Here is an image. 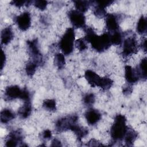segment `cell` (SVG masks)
Here are the masks:
<instances>
[{"label": "cell", "mask_w": 147, "mask_h": 147, "mask_svg": "<svg viewBox=\"0 0 147 147\" xmlns=\"http://www.w3.org/2000/svg\"><path fill=\"white\" fill-rule=\"evenodd\" d=\"M1 59H2V61H1V69H3V66L5 64V61H6V56H5V53L3 52V51H1Z\"/></svg>", "instance_id": "35"}, {"label": "cell", "mask_w": 147, "mask_h": 147, "mask_svg": "<svg viewBox=\"0 0 147 147\" xmlns=\"http://www.w3.org/2000/svg\"><path fill=\"white\" fill-rule=\"evenodd\" d=\"M76 46L80 51H84L87 48V45L85 43L84 39L79 38L76 41Z\"/></svg>", "instance_id": "31"}, {"label": "cell", "mask_w": 147, "mask_h": 147, "mask_svg": "<svg viewBox=\"0 0 147 147\" xmlns=\"http://www.w3.org/2000/svg\"><path fill=\"white\" fill-rule=\"evenodd\" d=\"M51 146H61V142L60 141H59L57 139H54L52 142V145Z\"/></svg>", "instance_id": "36"}, {"label": "cell", "mask_w": 147, "mask_h": 147, "mask_svg": "<svg viewBox=\"0 0 147 147\" xmlns=\"http://www.w3.org/2000/svg\"><path fill=\"white\" fill-rule=\"evenodd\" d=\"M95 95L92 93L86 94L84 96L83 99L84 104L88 106L92 105L95 102Z\"/></svg>", "instance_id": "29"}, {"label": "cell", "mask_w": 147, "mask_h": 147, "mask_svg": "<svg viewBox=\"0 0 147 147\" xmlns=\"http://www.w3.org/2000/svg\"><path fill=\"white\" fill-rule=\"evenodd\" d=\"M16 22L18 28L22 31L28 30L31 25V16L29 12L26 11L16 18Z\"/></svg>", "instance_id": "8"}, {"label": "cell", "mask_w": 147, "mask_h": 147, "mask_svg": "<svg viewBox=\"0 0 147 147\" xmlns=\"http://www.w3.org/2000/svg\"><path fill=\"white\" fill-rule=\"evenodd\" d=\"M38 67V65L34 61H30L28 63L25 68V71L28 76H32L34 75L36 71V68Z\"/></svg>", "instance_id": "27"}, {"label": "cell", "mask_w": 147, "mask_h": 147, "mask_svg": "<svg viewBox=\"0 0 147 147\" xmlns=\"http://www.w3.org/2000/svg\"><path fill=\"white\" fill-rule=\"evenodd\" d=\"M48 5V1L44 0H36L34 1V5L41 10H44L46 9Z\"/></svg>", "instance_id": "30"}, {"label": "cell", "mask_w": 147, "mask_h": 147, "mask_svg": "<svg viewBox=\"0 0 147 147\" xmlns=\"http://www.w3.org/2000/svg\"><path fill=\"white\" fill-rule=\"evenodd\" d=\"M55 64L59 69H62L64 68L65 64V60L64 55L63 53H57L55 56Z\"/></svg>", "instance_id": "23"}, {"label": "cell", "mask_w": 147, "mask_h": 147, "mask_svg": "<svg viewBox=\"0 0 147 147\" xmlns=\"http://www.w3.org/2000/svg\"><path fill=\"white\" fill-rule=\"evenodd\" d=\"M32 2V1H12L11 2V4L17 6V7H21L25 5H27V4H30Z\"/></svg>", "instance_id": "32"}, {"label": "cell", "mask_w": 147, "mask_h": 147, "mask_svg": "<svg viewBox=\"0 0 147 147\" xmlns=\"http://www.w3.org/2000/svg\"><path fill=\"white\" fill-rule=\"evenodd\" d=\"M13 38V32L11 27L9 26L4 28L1 35V43L3 45L8 44Z\"/></svg>", "instance_id": "15"}, {"label": "cell", "mask_w": 147, "mask_h": 147, "mask_svg": "<svg viewBox=\"0 0 147 147\" xmlns=\"http://www.w3.org/2000/svg\"><path fill=\"white\" fill-rule=\"evenodd\" d=\"M1 121L3 123H7L15 117V114L13 112L12 110L5 109L1 112Z\"/></svg>", "instance_id": "17"}, {"label": "cell", "mask_w": 147, "mask_h": 147, "mask_svg": "<svg viewBox=\"0 0 147 147\" xmlns=\"http://www.w3.org/2000/svg\"><path fill=\"white\" fill-rule=\"evenodd\" d=\"M126 123V119L124 115L121 114L116 115L110 129L111 137L114 141L123 139L128 129Z\"/></svg>", "instance_id": "2"}, {"label": "cell", "mask_w": 147, "mask_h": 147, "mask_svg": "<svg viewBox=\"0 0 147 147\" xmlns=\"http://www.w3.org/2000/svg\"><path fill=\"white\" fill-rule=\"evenodd\" d=\"M125 77L128 83L134 84L138 80L140 76L138 71L130 65H126L125 67Z\"/></svg>", "instance_id": "10"}, {"label": "cell", "mask_w": 147, "mask_h": 147, "mask_svg": "<svg viewBox=\"0 0 147 147\" xmlns=\"http://www.w3.org/2000/svg\"><path fill=\"white\" fill-rule=\"evenodd\" d=\"M22 137L20 131L16 130L10 133L9 135L5 145L8 147L16 146L18 142H22Z\"/></svg>", "instance_id": "11"}, {"label": "cell", "mask_w": 147, "mask_h": 147, "mask_svg": "<svg viewBox=\"0 0 147 147\" xmlns=\"http://www.w3.org/2000/svg\"><path fill=\"white\" fill-rule=\"evenodd\" d=\"M23 89L17 86H10L5 89V96L8 100H13L17 98L21 99L22 96Z\"/></svg>", "instance_id": "9"}, {"label": "cell", "mask_w": 147, "mask_h": 147, "mask_svg": "<svg viewBox=\"0 0 147 147\" xmlns=\"http://www.w3.org/2000/svg\"><path fill=\"white\" fill-rule=\"evenodd\" d=\"M90 1H74V5L76 10L83 13L86 12L91 5Z\"/></svg>", "instance_id": "19"}, {"label": "cell", "mask_w": 147, "mask_h": 147, "mask_svg": "<svg viewBox=\"0 0 147 147\" xmlns=\"http://www.w3.org/2000/svg\"><path fill=\"white\" fill-rule=\"evenodd\" d=\"M147 29V21L146 17L142 16L138 20L137 24V31L140 34L146 33Z\"/></svg>", "instance_id": "21"}, {"label": "cell", "mask_w": 147, "mask_h": 147, "mask_svg": "<svg viewBox=\"0 0 147 147\" xmlns=\"http://www.w3.org/2000/svg\"><path fill=\"white\" fill-rule=\"evenodd\" d=\"M42 106L46 110L48 111H55L56 109V104L54 99H45L42 103Z\"/></svg>", "instance_id": "26"}, {"label": "cell", "mask_w": 147, "mask_h": 147, "mask_svg": "<svg viewBox=\"0 0 147 147\" xmlns=\"http://www.w3.org/2000/svg\"><path fill=\"white\" fill-rule=\"evenodd\" d=\"M84 32L86 33L85 40L90 43L92 48L98 52H103L111 45L110 34L108 33L98 36L91 28H84Z\"/></svg>", "instance_id": "1"}, {"label": "cell", "mask_w": 147, "mask_h": 147, "mask_svg": "<svg viewBox=\"0 0 147 147\" xmlns=\"http://www.w3.org/2000/svg\"><path fill=\"white\" fill-rule=\"evenodd\" d=\"M105 17L106 28L110 31H117L119 28L117 17L114 14H108Z\"/></svg>", "instance_id": "13"}, {"label": "cell", "mask_w": 147, "mask_h": 147, "mask_svg": "<svg viewBox=\"0 0 147 147\" xmlns=\"http://www.w3.org/2000/svg\"><path fill=\"white\" fill-rule=\"evenodd\" d=\"M75 34L74 29L72 28H68L61 37L59 46L64 55H68L74 50V45Z\"/></svg>", "instance_id": "3"}, {"label": "cell", "mask_w": 147, "mask_h": 147, "mask_svg": "<svg viewBox=\"0 0 147 147\" xmlns=\"http://www.w3.org/2000/svg\"><path fill=\"white\" fill-rule=\"evenodd\" d=\"M42 136L43 138L46 139V140H48V139L51 138V137H52V132H51V130H49L48 129L45 130L42 132Z\"/></svg>", "instance_id": "34"}, {"label": "cell", "mask_w": 147, "mask_h": 147, "mask_svg": "<svg viewBox=\"0 0 147 147\" xmlns=\"http://www.w3.org/2000/svg\"><path fill=\"white\" fill-rule=\"evenodd\" d=\"M139 71H138V73L139 74V76L144 79H146V76H147V74H146V58L145 57L144 59H142L140 64V66H139Z\"/></svg>", "instance_id": "24"}, {"label": "cell", "mask_w": 147, "mask_h": 147, "mask_svg": "<svg viewBox=\"0 0 147 147\" xmlns=\"http://www.w3.org/2000/svg\"><path fill=\"white\" fill-rule=\"evenodd\" d=\"M69 20L72 25L76 28H85L86 17L83 13L76 10H71L68 13Z\"/></svg>", "instance_id": "5"}, {"label": "cell", "mask_w": 147, "mask_h": 147, "mask_svg": "<svg viewBox=\"0 0 147 147\" xmlns=\"http://www.w3.org/2000/svg\"><path fill=\"white\" fill-rule=\"evenodd\" d=\"M71 130L75 134L79 140H81L88 134V130L86 129L79 126L77 123L73 125Z\"/></svg>", "instance_id": "18"}, {"label": "cell", "mask_w": 147, "mask_h": 147, "mask_svg": "<svg viewBox=\"0 0 147 147\" xmlns=\"http://www.w3.org/2000/svg\"><path fill=\"white\" fill-rule=\"evenodd\" d=\"M32 109V107L31 106L30 101L24 102V105L18 110V115L21 118H26L30 115Z\"/></svg>", "instance_id": "16"}, {"label": "cell", "mask_w": 147, "mask_h": 147, "mask_svg": "<svg viewBox=\"0 0 147 147\" xmlns=\"http://www.w3.org/2000/svg\"><path fill=\"white\" fill-rule=\"evenodd\" d=\"M137 42L134 37H129L123 42L122 54L124 56H129L135 53L137 50Z\"/></svg>", "instance_id": "7"}, {"label": "cell", "mask_w": 147, "mask_h": 147, "mask_svg": "<svg viewBox=\"0 0 147 147\" xmlns=\"http://www.w3.org/2000/svg\"><path fill=\"white\" fill-rule=\"evenodd\" d=\"M113 2H114L113 1H95L94 2L100 6L106 8L108 6L110 5Z\"/></svg>", "instance_id": "33"}, {"label": "cell", "mask_w": 147, "mask_h": 147, "mask_svg": "<svg viewBox=\"0 0 147 147\" xmlns=\"http://www.w3.org/2000/svg\"><path fill=\"white\" fill-rule=\"evenodd\" d=\"M137 137V133L133 129H127L126 133L123 138L127 145H131L135 141Z\"/></svg>", "instance_id": "20"}, {"label": "cell", "mask_w": 147, "mask_h": 147, "mask_svg": "<svg viewBox=\"0 0 147 147\" xmlns=\"http://www.w3.org/2000/svg\"><path fill=\"white\" fill-rule=\"evenodd\" d=\"M28 51L30 55L33 58V61L38 65L42 63V57L40 52L38 41L37 39H34L27 42Z\"/></svg>", "instance_id": "6"}, {"label": "cell", "mask_w": 147, "mask_h": 147, "mask_svg": "<svg viewBox=\"0 0 147 147\" xmlns=\"http://www.w3.org/2000/svg\"><path fill=\"white\" fill-rule=\"evenodd\" d=\"M78 120V117L76 115L61 118L56 121L55 124L56 129L59 132L71 130L72 126L77 123Z\"/></svg>", "instance_id": "4"}, {"label": "cell", "mask_w": 147, "mask_h": 147, "mask_svg": "<svg viewBox=\"0 0 147 147\" xmlns=\"http://www.w3.org/2000/svg\"><path fill=\"white\" fill-rule=\"evenodd\" d=\"M95 7L94 9V14L98 18H102L106 16V8L100 6L97 4H95Z\"/></svg>", "instance_id": "28"}, {"label": "cell", "mask_w": 147, "mask_h": 147, "mask_svg": "<svg viewBox=\"0 0 147 147\" xmlns=\"http://www.w3.org/2000/svg\"><path fill=\"white\" fill-rule=\"evenodd\" d=\"M142 48L144 51H146V39L144 41H143L142 43Z\"/></svg>", "instance_id": "38"}, {"label": "cell", "mask_w": 147, "mask_h": 147, "mask_svg": "<svg viewBox=\"0 0 147 147\" xmlns=\"http://www.w3.org/2000/svg\"><path fill=\"white\" fill-rule=\"evenodd\" d=\"M110 40L111 44L118 45L122 41V36L119 32H114L113 34H110Z\"/></svg>", "instance_id": "25"}, {"label": "cell", "mask_w": 147, "mask_h": 147, "mask_svg": "<svg viewBox=\"0 0 147 147\" xmlns=\"http://www.w3.org/2000/svg\"><path fill=\"white\" fill-rule=\"evenodd\" d=\"M84 77L88 84L93 87L98 86L101 79V77L99 76L96 72L90 69L87 70L85 72Z\"/></svg>", "instance_id": "14"}, {"label": "cell", "mask_w": 147, "mask_h": 147, "mask_svg": "<svg viewBox=\"0 0 147 147\" xmlns=\"http://www.w3.org/2000/svg\"><path fill=\"white\" fill-rule=\"evenodd\" d=\"M131 92V88H130V87H125L123 90V93L125 94H128Z\"/></svg>", "instance_id": "37"}, {"label": "cell", "mask_w": 147, "mask_h": 147, "mask_svg": "<svg viewBox=\"0 0 147 147\" xmlns=\"http://www.w3.org/2000/svg\"><path fill=\"white\" fill-rule=\"evenodd\" d=\"M85 118L89 125H94L98 123L100 119L101 114L96 109H90L86 111L85 114Z\"/></svg>", "instance_id": "12"}, {"label": "cell", "mask_w": 147, "mask_h": 147, "mask_svg": "<svg viewBox=\"0 0 147 147\" xmlns=\"http://www.w3.org/2000/svg\"><path fill=\"white\" fill-rule=\"evenodd\" d=\"M113 80L107 77H101L100 82L98 87L101 88L103 90H106L109 89L113 85Z\"/></svg>", "instance_id": "22"}]
</instances>
